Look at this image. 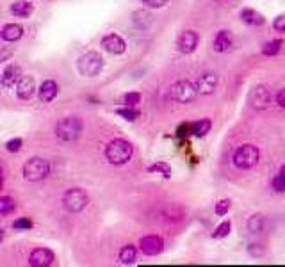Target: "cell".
I'll return each instance as SVG.
<instances>
[{
	"label": "cell",
	"instance_id": "obj_9",
	"mask_svg": "<svg viewBox=\"0 0 285 267\" xmlns=\"http://www.w3.org/2000/svg\"><path fill=\"white\" fill-rule=\"evenodd\" d=\"M54 260H56V255L48 248H36L29 257V264L32 267H48L54 264Z\"/></svg>",
	"mask_w": 285,
	"mask_h": 267
},
{
	"label": "cell",
	"instance_id": "obj_10",
	"mask_svg": "<svg viewBox=\"0 0 285 267\" xmlns=\"http://www.w3.org/2000/svg\"><path fill=\"white\" fill-rule=\"evenodd\" d=\"M139 248L141 251L145 255H148V257H155V255H159L162 251L164 242H162V239L157 237V235H148V237H143L139 241Z\"/></svg>",
	"mask_w": 285,
	"mask_h": 267
},
{
	"label": "cell",
	"instance_id": "obj_37",
	"mask_svg": "<svg viewBox=\"0 0 285 267\" xmlns=\"http://www.w3.org/2000/svg\"><path fill=\"white\" fill-rule=\"evenodd\" d=\"M273 27H275V30H278V32H285V14L278 16L277 20H275V23H273Z\"/></svg>",
	"mask_w": 285,
	"mask_h": 267
},
{
	"label": "cell",
	"instance_id": "obj_13",
	"mask_svg": "<svg viewBox=\"0 0 285 267\" xmlns=\"http://www.w3.org/2000/svg\"><path fill=\"white\" fill-rule=\"evenodd\" d=\"M36 93V82H34V77L25 75L21 77L20 82L16 84V94L20 100H30L34 96Z\"/></svg>",
	"mask_w": 285,
	"mask_h": 267
},
{
	"label": "cell",
	"instance_id": "obj_17",
	"mask_svg": "<svg viewBox=\"0 0 285 267\" xmlns=\"http://www.w3.org/2000/svg\"><path fill=\"white\" fill-rule=\"evenodd\" d=\"M59 93V86L54 81H45L39 88V100L41 102H52Z\"/></svg>",
	"mask_w": 285,
	"mask_h": 267
},
{
	"label": "cell",
	"instance_id": "obj_32",
	"mask_svg": "<svg viewBox=\"0 0 285 267\" xmlns=\"http://www.w3.org/2000/svg\"><path fill=\"white\" fill-rule=\"evenodd\" d=\"M230 208H232V201L230 199H221L219 203H216V214L217 216H225V214H228Z\"/></svg>",
	"mask_w": 285,
	"mask_h": 267
},
{
	"label": "cell",
	"instance_id": "obj_8",
	"mask_svg": "<svg viewBox=\"0 0 285 267\" xmlns=\"http://www.w3.org/2000/svg\"><path fill=\"white\" fill-rule=\"evenodd\" d=\"M269 102H271V93H269V89L266 86L251 88L250 94H248V103H250L251 109L262 110L269 105Z\"/></svg>",
	"mask_w": 285,
	"mask_h": 267
},
{
	"label": "cell",
	"instance_id": "obj_18",
	"mask_svg": "<svg viewBox=\"0 0 285 267\" xmlns=\"http://www.w3.org/2000/svg\"><path fill=\"white\" fill-rule=\"evenodd\" d=\"M32 11H34L32 4H29L25 0H18V2L11 4V13L16 18H29L32 14Z\"/></svg>",
	"mask_w": 285,
	"mask_h": 267
},
{
	"label": "cell",
	"instance_id": "obj_14",
	"mask_svg": "<svg viewBox=\"0 0 285 267\" xmlns=\"http://www.w3.org/2000/svg\"><path fill=\"white\" fill-rule=\"evenodd\" d=\"M217 75L216 73H203V75L196 81V88L200 94H212L217 88Z\"/></svg>",
	"mask_w": 285,
	"mask_h": 267
},
{
	"label": "cell",
	"instance_id": "obj_38",
	"mask_svg": "<svg viewBox=\"0 0 285 267\" xmlns=\"http://www.w3.org/2000/svg\"><path fill=\"white\" fill-rule=\"evenodd\" d=\"M277 102H278V105L284 107V109H285V88H282L280 91H278V94H277Z\"/></svg>",
	"mask_w": 285,
	"mask_h": 267
},
{
	"label": "cell",
	"instance_id": "obj_6",
	"mask_svg": "<svg viewBox=\"0 0 285 267\" xmlns=\"http://www.w3.org/2000/svg\"><path fill=\"white\" fill-rule=\"evenodd\" d=\"M77 68L84 77H96L103 68V59L98 52H88L77 61Z\"/></svg>",
	"mask_w": 285,
	"mask_h": 267
},
{
	"label": "cell",
	"instance_id": "obj_20",
	"mask_svg": "<svg viewBox=\"0 0 285 267\" xmlns=\"http://www.w3.org/2000/svg\"><path fill=\"white\" fill-rule=\"evenodd\" d=\"M241 20L244 21V23H248V25H262L264 23V16L260 13H257L255 9H243L241 11Z\"/></svg>",
	"mask_w": 285,
	"mask_h": 267
},
{
	"label": "cell",
	"instance_id": "obj_2",
	"mask_svg": "<svg viewBox=\"0 0 285 267\" xmlns=\"http://www.w3.org/2000/svg\"><path fill=\"white\" fill-rule=\"evenodd\" d=\"M234 166L237 170H251L255 168L260 161V152L253 144H243L241 148L235 150L234 153Z\"/></svg>",
	"mask_w": 285,
	"mask_h": 267
},
{
	"label": "cell",
	"instance_id": "obj_26",
	"mask_svg": "<svg viewBox=\"0 0 285 267\" xmlns=\"http://www.w3.org/2000/svg\"><path fill=\"white\" fill-rule=\"evenodd\" d=\"M150 173H159L162 175L164 178H170L171 177V168L168 164H164V162H159V164H153L148 168Z\"/></svg>",
	"mask_w": 285,
	"mask_h": 267
},
{
	"label": "cell",
	"instance_id": "obj_15",
	"mask_svg": "<svg viewBox=\"0 0 285 267\" xmlns=\"http://www.w3.org/2000/svg\"><path fill=\"white\" fill-rule=\"evenodd\" d=\"M21 79V68L18 66V64H9V66H5L4 72H2V86L4 88H13L14 84H18Z\"/></svg>",
	"mask_w": 285,
	"mask_h": 267
},
{
	"label": "cell",
	"instance_id": "obj_35",
	"mask_svg": "<svg viewBox=\"0 0 285 267\" xmlns=\"http://www.w3.org/2000/svg\"><path fill=\"white\" fill-rule=\"evenodd\" d=\"M21 144H23V141H21L20 137H14V139H11V141H7V143H5V148H7V152L16 153V152H20Z\"/></svg>",
	"mask_w": 285,
	"mask_h": 267
},
{
	"label": "cell",
	"instance_id": "obj_29",
	"mask_svg": "<svg viewBox=\"0 0 285 267\" xmlns=\"http://www.w3.org/2000/svg\"><path fill=\"white\" fill-rule=\"evenodd\" d=\"M230 230H232V225H230V221H223L221 225H219V226L216 228V232L212 233V237H214V239H223V237H226V235H228Z\"/></svg>",
	"mask_w": 285,
	"mask_h": 267
},
{
	"label": "cell",
	"instance_id": "obj_28",
	"mask_svg": "<svg viewBox=\"0 0 285 267\" xmlns=\"http://www.w3.org/2000/svg\"><path fill=\"white\" fill-rule=\"evenodd\" d=\"M118 116H121L127 121H136L139 118V110H136L134 107H125V109H118Z\"/></svg>",
	"mask_w": 285,
	"mask_h": 267
},
{
	"label": "cell",
	"instance_id": "obj_21",
	"mask_svg": "<svg viewBox=\"0 0 285 267\" xmlns=\"http://www.w3.org/2000/svg\"><path fill=\"white\" fill-rule=\"evenodd\" d=\"M137 259V250L132 246V244H128L125 246L123 250L119 251V264H123V266H132Z\"/></svg>",
	"mask_w": 285,
	"mask_h": 267
},
{
	"label": "cell",
	"instance_id": "obj_3",
	"mask_svg": "<svg viewBox=\"0 0 285 267\" xmlns=\"http://www.w3.org/2000/svg\"><path fill=\"white\" fill-rule=\"evenodd\" d=\"M82 132V121L75 116H68L63 118L56 127V136L63 143H72L77 137L81 136Z\"/></svg>",
	"mask_w": 285,
	"mask_h": 267
},
{
	"label": "cell",
	"instance_id": "obj_27",
	"mask_svg": "<svg viewBox=\"0 0 285 267\" xmlns=\"http://www.w3.org/2000/svg\"><path fill=\"white\" fill-rule=\"evenodd\" d=\"M248 253L253 257V259H259V257H262V255L266 253V248H264V244L262 242H250L248 244Z\"/></svg>",
	"mask_w": 285,
	"mask_h": 267
},
{
	"label": "cell",
	"instance_id": "obj_11",
	"mask_svg": "<svg viewBox=\"0 0 285 267\" xmlns=\"http://www.w3.org/2000/svg\"><path fill=\"white\" fill-rule=\"evenodd\" d=\"M198 34H196L194 30H184L182 34L179 38V50L180 54H192L198 47Z\"/></svg>",
	"mask_w": 285,
	"mask_h": 267
},
{
	"label": "cell",
	"instance_id": "obj_36",
	"mask_svg": "<svg viewBox=\"0 0 285 267\" xmlns=\"http://www.w3.org/2000/svg\"><path fill=\"white\" fill-rule=\"evenodd\" d=\"M146 7H152V9H161L168 4V0H141Z\"/></svg>",
	"mask_w": 285,
	"mask_h": 267
},
{
	"label": "cell",
	"instance_id": "obj_1",
	"mask_svg": "<svg viewBox=\"0 0 285 267\" xmlns=\"http://www.w3.org/2000/svg\"><path fill=\"white\" fill-rule=\"evenodd\" d=\"M132 153H134V146L128 143V141L114 139L107 144L105 159L111 162V164L121 166V164H127V162L132 159Z\"/></svg>",
	"mask_w": 285,
	"mask_h": 267
},
{
	"label": "cell",
	"instance_id": "obj_22",
	"mask_svg": "<svg viewBox=\"0 0 285 267\" xmlns=\"http://www.w3.org/2000/svg\"><path fill=\"white\" fill-rule=\"evenodd\" d=\"M264 216H260V214H255V216H251L248 219V232L253 233V235H259V233L264 232Z\"/></svg>",
	"mask_w": 285,
	"mask_h": 267
},
{
	"label": "cell",
	"instance_id": "obj_16",
	"mask_svg": "<svg viewBox=\"0 0 285 267\" xmlns=\"http://www.w3.org/2000/svg\"><path fill=\"white\" fill-rule=\"evenodd\" d=\"M232 45H234V36H232L230 30H219L212 41L214 50L221 52V54L223 52H228L230 48H232Z\"/></svg>",
	"mask_w": 285,
	"mask_h": 267
},
{
	"label": "cell",
	"instance_id": "obj_24",
	"mask_svg": "<svg viewBox=\"0 0 285 267\" xmlns=\"http://www.w3.org/2000/svg\"><path fill=\"white\" fill-rule=\"evenodd\" d=\"M14 208H16V201L13 198H9V196H2L0 198V214L2 216H7L9 212H13Z\"/></svg>",
	"mask_w": 285,
	"mask_h": 267
},
{
	"label": "cell",
	"instance_id": "obj_33",
	"mask_svg": "<svg viewBox=\"0 0 285 267\" xmlns=\"http://www.w3.org/2000/svg\"><path fill=\"white\" fill-rule=\"evenodd\" d=\"M13 228L14 230H30L32 228V221L29 217H20L13 223Z\"/></svg>",
	"mask_w": 285,
	"mask_h": 267
},
{
	"label": "cell",
	"instance_id": "obj_25",
	"mask_svg": "<svg viewBox=\"0 0 285 267\" xmlns=\"http://www.w3.org/2000/svg\"><path fill=\"white\" fill-rule=\"evenodd\" d=\"M282 39H273V41L266 43L264 47H262V54L264 55H277L278 52L282 50Z\"/></svg>",
	"mask_w": 285,
	"mask_h": 267
},
{
	"label": "cell",
	"instance_id": "obj_34",
	"mask_svg": "<svg viewBox=\"0 0 285 267\" xmlns=\"http://www.w3.org/2000/svg\"><path fill=\"white\" fill-rule=\"evenodd\" d=\"M137 14V16H139V18H136V23H137V25H139V27H143V29H146V27H148V23H152V14H150V13H136Z\"/></svg>",
	"mask_w": 285,
	"mask_h": 267
},
{
	"label": "cell",
	"instance_id": "obj_12",
	"mask_svg": "<svg viewBox=\"0 0 285 267\" xmlns=\"http://www.w3.org/2000/svg\"><path fill=\"white\" fill-rule=\"evenodd\" d=\"M102 47H103V50H107L109 54L119 55L127 50V43L119 38L118 34H107V36H103V39H102Z\"/></svg>",
	"mask_w": 285,
	"mask_h": 267
},
{
	"label": "cell",
	"instance_id": "obj_30",
	"mask_svg": "<svg viewBox=\"0 0 285 267\" xmlns=\"http://www.w3.org/2000/svg\"><path fill=\"white\" fill-rule=\"evenodd\" d=\"M273 189H275L277 192L285 191V171H280L277 177L273 178Z\"/></svg>",
	"mask_w": 285,
	"mask_h": 267
},
{
	"label": "cell",
	"instance_id": "obj_31",
	"mask_svg": "<svg viewBox=\"0 0 285 267\" xmlns=\"http://www.w3.org/2000/svg\"><path fill=\"white\" fill-rule=\"evenodd\" d=\"M141 102V94L139 93H127L123 96V103L127 107H136Z\"/></svg>",
	"mask_w": 285,
	"mask_h": 267
},
{
	"label": "cell",
	"instance_id": "obj_4",
	"mask_svg": "<svg viewBox=\"0 0 285 267\" xmlns=\"http://www.w3.org/2000/svg\"><path fill=\"white\" fill-rule=\"evenodd\" d=\"M90 203V196L84 189L81 187H73V189H68L63 196V205L64 208L72 214H79L82 212L86 207Z\"/></svg>",
	"mask_w": 285,
	"mask_h": 267
},
{
	"label": "cell",
	"instance_id": "obj_19",
	"mask_svg": "<svg viewBox=\"0 0 285 267\" xmlns=\"http://www.w3.org/2000/svg\"><path fill=\"white\" fill-rule=\"evenodd\" d=\"M23 36V29L18 23H7L2 29V39L4 41H18Z\"/></svg>",
	"mask_w": 285,
	"mask_h": 267
},
{
	"label": "cell",
	"instance_id": "obj_23",
	"mask_svg": "<svg viewBox=\"0 0 285 267\" xmlns=\"http://www.w3.org/2000/svg\"><path fill=\"white\" fill-rule=\"evenodd\" d=\"M210 127H212V123H210V119H200V121H196V123H192V134H194L196 137H203L207 136V132H210Z\"/></svg>",
	"mask_w": 285,
	"mask_h": 267
},
{
	"label": "cell",
	"instance_id": "obj_5",
	"mask_svg": "<svg viewBox=\"0 0 285 267\" xmlns=\"http://www.w3.org/2000/svg\"><path fill=\"white\" fill-rule=\"evenodd\" d=\"M48 173H50V164H48V161H45L41 157H32L23 166V178H25L27 182L45 180L48 177Z\"/></svg>",
	"mask_w": 285,
	"mask_h": 267
},
{
	"label": "cell",
	"instance_id": "obj_7",
	"mask_svg": "<svg viewBox=\"0 0 285 267\" xmlns=\"http://www.w3.org/2000/svg\"><path fill=\"white\" fill-rule=\"evenodd\" d=\"M198 94V88L189 81H179L171 86V96L180 103L192 102Z\"/></svg>",
	"mask_w": 285,
	"mask_h": 267
}]
</instances>
